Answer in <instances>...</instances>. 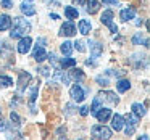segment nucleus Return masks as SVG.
<instances>
[{"instance_id":"f257e3e1","label":"nucleus","mask_w":150,"mask_h":140,"mask_svg":"<svg viewBox=\"0 0 150 140\" xmlns=\"http://www.w3.org/2000/svg\"><path fill=\"white\" fill-rule=\"evenodd\" d=\"M11 24H13V27H11L10 37H13V39L26 37L28 32H31V24L24 18H15V21H11Z\"/></svg>"},{"instance_id":"f03ea898","label":"nucleus","mask_w":150,"mask_h":140,"mask_svg":"<svg viewBox=\"0 0 150 140\" xmlns=\"http://www.w3.org/2000/svg\"><path fill=\"white\" fill-rule=\"evenodd\" d=\"M124 124H126V135H132L136 132L137 126H139V117H136L132 113H127L126 116L123 117Z\"/></svg>"},{"instance_id":"7ed1b4c3","label":"nucleus","mask_w":150,"mask_h":140,"mask_svg":"<svg viewBox=\"0 0 150 140\" xmlns=\"http://www.w3.org/2000/svg\"><path fill=\"white\" fill-rule=\"evenodd\" d=\"M92 135L97 140H108L111 137V130L107 126H103V124H98V126L92 127Z\"/></svg>"},{"instance_id":"20e7f679","label":"nucleus","mask_w":150,"mask_h":140,"mask_svg":"<svg viewBox=\"0 0 150 140\" xmlns=\"http://www.w3.org/2000/svg\"><path fill=\"white\" fill-rule=\"evenodd\" d=\"M97 100L102 101V103H108V105H118L120 103V98L116 97V94L115 92H100V94L97 95Z\"/></svg>"},{"instance_id":"39448f33","label":"nucleus","mask_w":150,"mask_h":140,"mask_svg":"<svg viewBox=\"0 0 150 140\" xmlns=\"http://www.w3.org/2000/svg\"><path fill=\"white\" fill-rule=\"evenodd\" d=\"M60 36H63V37H71V36H74L76 34V24L73 23L71 20H68V21H65L63 23V26L60 27Z\"/></svg>"},{"instance_id":"423d86ee","label":"nucleus","mask_w":150,"mask_h":140,"mask_svg":"<svg viewBox=\"0 0 150 140\" xmlns=\"http://www.w3.org/2000/svg\"><path fill=\"white\" fill-rule=\"evenodd\" d=\"M111 20H113V11H111V10H105L103 15H102V18H100V21L110 27L111 32L116 34L118 32V26H116V24H113V21H111Z\"/></svg>"},{"instance_id":"0eeeda50","label":"nucleus","mask_w":150,"mask_h":140,"mask_svg":"<svg viewBox=\"0 0 150 140\" xmlns=\"http://www.w3.org/2000/svg\"><path fill=\"white\" fill-rule=\"evenodd\" d=\"M69 95H71V98L74 101H78V103H81L82 100H84V97H86V90L81 87L79 84H74L71 87V90H69Z\"/></svg>"},{"instance_id":"6e6552de","label":"nucleus","mask_w":150,"mask_h":140,"mask_svg":"<svg viewBox=\"0 0 150 140\" xmlns=\"http://www.w3.org/2000/svg\"><path fill=\"white\" fill-rule=\"evenodd\" d=\"M29 82H31V74H29V72L21 71L20 72V79H18V92L23 94V92L26 90V87H28Z\"/></svg>"},{"instance_id":"1a4fd4ad","label":"nucleus","mask_w":150,"mask_h":140,"mask_svg":"<svg viewBox=\"0 0 150 140\" xmlns=\"http://www.w3.org/2000/svg\"><path fill=\"white\" fill-rule=\"evenodd\" d=\"M31 44H33V40H31V37H29V36L21 37L20 44H18V52H20L21 55H26V53L31 50Z\"/></svg>"},{"instance_id":"9d476101","label":"nucleus","mask_w":150,"mask_h":140,"mask_svg":"<svg viewBox=\"0 0 150 140\" xmlns=\"http://www.w3.org/2000/svg\"><path fill=\"white\" fill-rule=\"evenodd\" d=\"M94 116L97 117L100 122H107V121L111 117V110H108V108H98V110L94 113Z\"/></svg>"},{"instance_id":"9b49d317","label":"nucleus","mask_w":150,"mask_h":140,"mask_svg":"<svg viewBox=\"0 0 150 140\" xmlns=\"http://www.w3.org/2000/svg\"><path fill=\"white\" fill-rule=\"evenodd\" d=\"M89 45H91V55L92 58H98L103 52V45L100 42H95V40H89Z\"/></svg>"},{"instance_id":"f8f14e48","label":"nucleus","mask_w":150,"mask_h":140,"mask_svg":"<svg viewBox=\"0 0 150 140\" xmlns=\"http://www.w3.org/2000/svg\"><path fill=\"white\" fill-rule=\"evenodd\" d=\"M37 94H39V84L33 85L31 87V92H29V106H31V111L36 113V106H34V101L37 98Z\"/></svg>"},{"instance_id":"ddd939ff","label":"nucleus","mask_w":150,"mask_h":140,"mask_svg":"<svg viewBox=\"0 0 150 140\" xmlns=\"http://www.w3.org/2000/svg\"><path fill=\"white\" fill-rule=\"evenodd\" d=\"M100 7H102L100 0H89L87 7H86V11H87V13H91V15H95L98 10H100Z\"/></svg>"},{"instance_id":"4468645a","label":"nucleus","mask_w":150,"mask_h":140,"mask_svg":"<svg viewBox=\"0 0 150 140\" xmlns=\"http://www.w3.org/2000/svg\"><path fill=\"white\" fill-rule=\"evenodd\" d=\"M124 126V121H123V116L121 114H115V116H111V127H113L115 130H121Z\"/></svg>"},{"instance_id":"2eb2a0df","label":"nucleus","mask_w":150,"mask_h":140,"mask_svg":"<svg viewBox=\"0 0 150 140\" xmlns=\"http://www.w3.org/2000/svg\"><path fill=\"white\" fill-rule=\"evenodd\" d=\"M134 16H136V10H134V8H124V10H121V13H120L121 21L134 20Z\"/></svg>"},{"instance_id":"dca6fc26","label":"nucleus","mask_w":150,"mask_h":140,"mask_svg":"<svg viewBox=\"0 0 150 140\" xmlns=\"http://www.w3.org/2000/svg\"><path fill=\"white\" fill-rule=\"evenodd\" d=\"M33 58L36 60V61H44V60L47 58V52H45V49L44 47H36V50H34V53H33Z\"/></svg>"},{"instance_id":"f3484780","label":"nucleus","mask_w":150,"mask_h":140,"mask_svg":"<svg viewBox=\"0 0 150 140\" xmlns=\"http://www.w3.org/2000/svg\"><path fill=\"white\" fill-rule=\"evenodd\" d=\"M131 108H132V114L136 117H139V119H140V117H144V116H145V113H147L145 106H142L140 103H132V106H131Z\"/></svg>"},{"instance_id":"a211bd4d","label":"nucleus","mask_w":150,"mask_h":140,"mask_svg":"<svg viewBox=\"0 0 150 140\" xmlns=\"http://www.w3.org/2000/svg\"><path fill=\"white\" fill-rule=\"evenodd\" d=\"M11 18L8 15H0V31H7L11 27Z\"/></svg>"},{"instance_id":"6ab92c4d","label":"nucleus","mask_w":150,"mask_h":140,"mask_svg":"<svg viewBox=\"0 0 150 140\" xmlns=\"http://www.w3.org/2000/svg\"><path fill=\"white\" fill-rule=\"evenodd\" d=\"M78 27H79V32L84 34V36H87V34H91L92 24L89 23L87 20H81V21H79V24H78Z\"/></svg>"},{"instance_id":"aec40b11","label":"nucleus","mask_w":150,"mask_h":140,"mask_svg":"<svg viewBox=\"0 0 150 140\" xmlns=\"http://www.w3.org/2000/svg\"><path fill=\"white\" fill-rule=\"evenodd\" d=\"M21 13L26 15V16H33V15H36V8H34V5L28 4V2H23L21 4Z\"/></svg>"},{"instance_id":"412c9836","label":"nucleus","mask_w":150,"mask_h":140,"mask_svg":"<svg viewBox=\"0 0 150 140\" xmlns=\"http://www.w3.org/2000/svg\"><path fill=\"white\" fill-rule=\"evenodd\" d=\"M68 79L69 81L73 79V81H76V82L82 81V79H84V72H82L81 69H71V71L68 72Z\"/></svg>"},{"instance_id":"4be33fe9","label":"nucleus","mask_w":150,"mask_h":140,"mask_svg":"<svg viewBox=\"0 0 150 140\" xmlns=\"http://www.w3.org/2000/svg\"><path fill=\"white\" fill-rule=\"evenodd\" d=\"M129 87H131V82L127 81V79H120V81L116 82V89H118V92H121V94L127 92Z\"/></svg>"},{"instance_id":"5701e85b","label":"nucleus","mask_w":150,"mask_h":140,"mask_svg":"<svg viewBox=\"0 0 150 140\" xmlns=\"http://www.w3.org/2000/svg\"><path fill=\"white\" fill-rule=\"evenodd\" d=\"M60 52H62L65 56H69V55H71V52H73V44L68 42V40H65V42L60 45Z\"/></svg>"},{"instance_id":"b1692460","label":"nucleus","mask_w":150,"mask_h":140,"mask_svg":"<svg viewBox=\"0 0 150 140\" xmlns=\"http://www.w3.org/2000/svg\"><path fill=\"white\" fill-rule=\"evenodd\" d=\"M65 15H66L68 20H76V18L79 16L78 10H76L74 7H65Z\"/></svg>"},{"instance_id":"393cba45","label":"nucleus","mask_w":150,"mask_h":140,"mask_svg":"<svg viewBox=\"0 0 150 140\" xmlns=\"http://www.w3.org/2000/svg\"><path fill=\"white\" fill-rule=\"evenodd\" d=\"M142 42H144V45H145V47H149V39H144L142 32H137L136 36L132 37V44H134V45H140Z\"/></svg>"},{"instance_id":"a878e982","label":"nucleus","mask_w":150,"mask_h":140,"mask_svg":"<svg viewBox=\"0 0 150 140\" xmlns=\"http://www.w3.org/2000/svg\"><path fill=\"white\" fill-rule=\"evenodd\" d=\"M76 66V60L74 58H63L60 63V69H66V68H74Z\"/></svg>"},{"instance_id":"bb28decb","label":"nucleus","mask_w":150,"mask_h":140,"mask_svg":"<svg viewBox=\"0 0 150 140\" xmlns=\"http://www.w3.org/2000/svg\"><path fill=\"white\" fill-rule=\"evenodd\" d=\"M13 85V81L8 76H0V87H11Z\"/></svg>"},{"instance_id":"cd10ccee","label":"nucleus","mask_w":150,"mask_h":140,"mask_svg":"<svg viewBox=\"0 0 150 140\" xmlns=\"http://www.w3.org/2000/svg\"><path fill=\"white\" fill-rule=\"evenodd\" d=\"M10 119H11V122H13L16 127L21 124V119H20V116H18L16 111H11V113H10Z\"/></svg>"},{"instance_id":"c85d7f7f","label":"nucleus","mask_w":150,"mask_h":140,"mask_svg":"<svg viewBox=\"0 0 150 140\" xmlns=\"http://www.w3.org/2000/svg\"><path fill=\"white\" fill-rule=\"evenodd\" d=\"M73 45H74V49L78 50V52H81V53L86 52V47H84V42H82V40H76Z\"/></svg>"},{"instance_id":"c756f323","label":"nucleus","mask_w":150,"mask_h":140,"mask_svg":"<svg viewBox=\"0 0 150 140\" xmlns=\"http://www.w3.org/2000/svg\"><path fill=\"white\" fill-rule=\"evenodd\" d=\"M95 81H97L100 85H103V87H105V85H108V84H110V81H108V77H107V76H105V77H103V76H97V77H95Z\"/></svg>"},{"instance_id":"7c9ffc66","label":"nucleus","mask_w":150,"mask_h":140,"mask_svg":"<svg viewBox=\"0 0 150 140\" xmlns=\"http://www.w3.org/2000/svg\"><path fill=\"white\" fill-rule=\"evenodd\" d=\"M39 72H40L42 76H45V77H50V76L53 74V72H52V68H45V66H44V68H40Z\"/></svg>"},{"instance_id":"2f4dec72","label":"nucleus","mask_w":150,"mask_h":140,"mask_svg":"<svg viewBox=\"0 0 150 140\" xmlns=\"http://www.w3.org/2000/svg\"><path fill=\"white\" fill-rule=\"evenodd\" d=\"M98 108H100V101H98V100H97V98H95V100H94V103H92V108H91V111H92V114H94V113H95V111H97V110H98Z\"/></svg>"},{"instance_id":"473e14b6","label":"nucleus","mask_w":150,"mask_h":140,"mask_svg":"<svg viewBox=\"0 0 150 140\" xmlns=\"http://www.w3.org/2000/svg\"><path fill=\"white\" fill-rule=\"evenodd\" d=\"M2 7L4 8H11L13 7V2H11V0H2Z\"/></svg>"},{"instance_id":"72a5a7b5","label":"nucleus","mask_w":150,"mask_h":140,"mask_svg":"<svg viewBox=\"0 0 150 140\" xmlns=\"http://www.w3.org/2000/svg\"><path fill=\"white\" fill-rule=\"evenodd\" d=\"M7 129H8V124L5 122V121H2V119H0V132H5Z\"/></svg>"},{"instance_id":"f704fd0d","label":"nucleus","mask_w":150,"mask_h":140,"mask_svg":"<svg viewBox=\"0 0 150 140\" xmlns=\"http://www.w3.org/2000/svg\"><path fill=\"white\" fill-rule=\"evenodd\" d=\"M79 113H81L82 116H87V114H89V108H87V106H82V108H81V111H79Z\"/></svg>"},{"instance_id":"c9c22d12","label":"nucleus","mask_w":150,"mask_h":140,"mask_svg":"<svg viewBox=\"0 0 150 140\" xmlns=\"http://www.w3.org/2000/svg\"><path fill=\"white\" fill-rule=\"evenodd\" d=\"M44 44H45V39L40 37V39H37V45L36 47H44Z\"/></svg>"},{"instance_id":"e433bc0d","label":"nucleus","mask_w":150,"mask_h":140,"mask_svg":"<svg viewBox=\"0 0 150 140\" xmlns=\"http://www.w3.org/2000/svg\"><path fill=\"white\" fill-rule=\"evenodd\" d=\"M108 74H110V76H121L123 72H121V71H113V69H110V71H108Z\"/></svg>"},{"instance_id":"4c0bfd02","label":"nucleus","mask_w":150,"mask_h":140,"mask_svg":"<svg viewBox=\"0 0 150 140\" xmlns=\"http://www.w3.org/2000/svg\"><path fill=\"white\" fill-rule=\"evenodd\" d=\"M105 4H108V5H118V2L116 0H103Z\"/></svg>"},{"instance_id":"58836bf2","label":"nucleus","mask_w":150,"mask_h":140,"mask_svg":"<svg viewBox=\"0 0 150 140\" xmlns=\"http://www.w3.org/2000/svg\"><path fill=\"white\" fill-rule=\"evenodd\" d=\"M137 140H149V135H142V137H139Z\"/></svg>"},{"instance_id":"ea45409f","label":"nucleus","mask_w":150,"mask_h":140,"mask_svg":"<svg viewBox=\"0 0 150 140\" xmlns=\"http://www.w3.org/2000/svg\"><path fill=\"white\" fill-rule=\"evenodd\" d=\"M60 140H68V139H65V137H62V139H60Z\"/></svg>"},{"instance_id":"a19ab883","label":"nucleus","mask_w":150,"mask_h":140,"mask_svg":"<svg viewBox=\"0 0 150 140\" xmlns=\"http://www.w3.org/2000/svg\"><path fill=\"white\" fill-rule=\"evenodd\" d=\"M76 2H79V4H81V2H82V0H76Z\"/></svg>"},{"instance_id":"79ce46f5","label":"nucleus","mask_w":150,"mask_h":140,"mask_svg":"<svg viewBox=\"0 0 150 140\" xmlns=\"http://www.w3.org/2000/svg\"><path fill=\"white\" fill-rule=\"evenodd\" d=\"M0 53H2V47H0Z\"/></svg>"},{"instance_id":"37998d69","label":"nucleus","mask_w":150,"mask_h":140,"mask_svg":"<svg viewBox=\"0 0 150 140\" xmlns=\"http://www.w3.org/2000/svg\"><path fill=\"white\" fill-rule=\"evenodd\" d=\"M0 114H2V110H0Z\"/></svg>"},{"instance_id":"c03bdc74","label":"nucleus","mask_w":150,"mask_h":140,"mask_svg":"<svg viewBox=\"0 0 150 140\" xmlns=\"http://www.w3.org/2000/svg\"><path fill=\"white\" fill-rule=\"evenodd\" d=\"M26 2H28V0H26Z\"/></svg>"}]
</instances>
